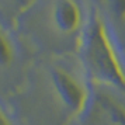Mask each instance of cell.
I'll list each match as a JSON object with an SVG mask.
<instances>
[{
    "label": "cell",
    "instance_id": "obj_2",
    "mask_svg": "<svg viewBox=\"0 0 125 125\" xmlns=\"http://www.w3.org/2000/svg\"><path fill=\"white\" fill-rule=\"evenodd\" d=\"M77 125H125V101L119 91L91 83L90 98Z\"/></svg>",
    "mask_w": 125,
    "mask_h": 125
},
{
    "label": "cell",
    "instance_id": "obj_8",
    "mask_svg": "<svg viewBox=\"0 0 125 125\" xmlns=\"http://www.w3.org/2000/svg\"><path fill=\"white\" fill-rule=\"evenodd\" d=\"M0 125H13L9 114L6 113V110L1 107V105H0Z\"/></svg>",
    "mask_w": 125,
    "mask_h": 125
},
{
    "label": "cell",
    "instance_id": "obj_6",
    "mask_svg": "<svg viewBox=\"0 0 125 125\" xmlns=\"http://www.w3.org/2000/svg\"><path fill=\"white\" fill-rule=\"evenodd\" d=\"M110 14L115 23L119 25H125V0H107Z\"/></svg>",
    "mask_w": 125,
    "mask_h": 125
},
{
    "label": "cell",
    "instance_id": "obj_3",
    "mask_svg": "<svg viewBox=\"0 0 125 125\" xmlns=\"http://www.w3.org/2000/svg\"><path fill=\"white\" fill-rule=\"evenodd\" d=\"M52 82L59 98L77 118L90 98L91 82L89 77H82L65 66H55L52 69Z\"/></svg>",
    "mask_w": 125,
    "mask_h": 125
},
{
    "label": "cell",
    "instance_id": "obj_5",
    "mask_svg": "<svg viewBox=\"0 0 125 125\" xmlns=\"http://www.w3.org/2000/svg\"><path fill=\"white\" fill-rule=\"evenodd\" d=\"M13 59V45L10 38L3 30H0V65H7Z\"/></svg>",
    "mask_w": 125,
    "mask_h": 125
},
{
    "label": "cell",
    "instance_id": "obj_1",
    "mask_svg": "<svg viewBox=\"0 0 125 125\" xmlns=\"http://www.w3.org/2000/svg\"><path fill=\"white\" fill-rule=\"evenodd\" d=\"M80 56L84 74L91 83L125 94V63L114 42L108 24L93 13L80 37Z\"/></svg>",
    "mask_w": 125,
    "mask_h": 125
},
{
    "label": "cell",
    "instance_id": "obj_7",
    "mask_svg": "<svg viewBox=\"0 0 125 125\" xmlns=\"http://www.w3.org/2000/svg\"><path fill=\"white\" fill-rule=\"evenodd\" d=\"M35 0H17V7H18V11L23 13L25 10H28L31 4H34Z\"/></svg>",
    "mask_w": 125,
    "mask_h": 125
},
{
    "label": "cell",
    "instance_id": "obj_4",
    "mask_svg": "<svg viewBox=\"0 0 125 125\" xmlns=\"http://www.w3.org/2000/svg\"><path fill=\"white\" fill-rule=\"evenodd\" d=\"M56 27L62 32H73L79 28L82 13L74 0H58L53 11Z\"/></svg>",
    "mask_w": 125,
    "mask_h": 125
}]
</instances>
